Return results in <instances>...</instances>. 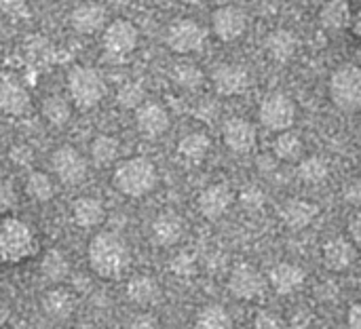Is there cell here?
Listing matches in <instances>:
<instances>
[{"label": "cell", "instance_id": "cell-1", "mask_svg": "<svg viewBox=\"0 0 361 329\" xmlns=\"http://www.w3.org/2000/svg\"><path fill=\"white\" fill-rule=\"evenodd\" d=\"M87 260L91 271L99 279L118 281L131 268V249L121 235L112 230H102L89 241Z\"/></svg>", "mask_w": 361, "mask_h": 329}, {"label": "cell", "instance_id": "cell-2", "mask_svg": "<svg viewBox=\"0 0 361 329\" xmlns=\"http://www.w3.org/2000/svg\"><path fill=\"white\" fill-rule=\"evenodd\" d=\"M157 182H159L157 167L146 156L125 159L114 167V173H112L114 188L129 199H142L150 194L157 188Z\"/></svg>", "mask_w": 361, "mask_h": 329}, {"label": "cell", "instance_id": "cell-3", "mask_svg": "<svg viewBox=\"0 0 361 329\" xmlns=\"http://www.w3.org/2000/svg\"><path fill=\"white\" fill-rule=\"evenodd\" d=\"M38 239L34 228L15 216H6L0 220V262L19 264L36 256Z\"/></svg>", "mask_w": 361, "mask_h": 329}, {"label": "cell", "instance_id": "cell-4", "mask_svg": "<svg viewBox=\"0 0 361 329\" xmlns=\"http://www.w3.org/2000/svg\"><path fill=\"white\" fill-rule=\"evenodd\" d=\"M68 93L78 110H91L104 99L106 82L95 68L74 66L68 72Z\"/></svg>", "mask_w": 361, "mask_h": 329}, {"label": "cell", "instance_id": "cell-5", "mask_svg": "<svg viewBox=\"0 0 361 329\" xmlns=\"http://www.w3.org/2000/svg\"><path fill=\"white\" fill-rule=\"evenodd\" d=\"M330 99L347 114L357 112L361 106V70L355 63L338 66L330 76Z\"/></svg>", "mask_w": 361, "mask_h": 329}, {"label": "cell", "instance_id": "cell-6", "mask_svg": "<svg viewBox=\"0 0 361 329\" xmlns=\"http://www.w3.org/2000/svg\"><path fill=\"white\" fill-rule=\"evenodd\" d=\"M137 40H140V32L129 19L110 21L102 36V49H104L106 61H110V63L125 61L135 51Z\"/></svg>", "mask_w": 361, "mask_h": 329}, {"label": "cell", "instance_id": "cell-7", "mask_svg": "<svg viewBox=\"0 0 361 329\" xmlns=\"http://www.w3.org/2000/svg\"><path fill=\"white\" fill-rule=\"evenodd\" d=\"M258 118H260V125L269 131H275V133L290 131V127L296 120V104L290 95L281 91H271L260 101Z\"/></svg>", "mask_w": 361, "mask_h": 329}, {"label": "cell", "instance_id": "cell-8", "mask_svg": "<svg viewBox=\"0 0 361 329\" xmlns=\"http://www.w3.org/2000/svg\"><path fill=\"white\" fill-rule=\"evenodd\" d=\"M205 38H207L205 27L195 19H186V17L171 21L165 32L167 46L178 55H190L201 51L205 46Z\"/></svg>", "mask_w": 361, "mask_h": 329}, {"label": "cell", "instance_id": "cell-9", "mask_svg": "<svg viewBox=\"0 0 361 329\" xmlns=\"http://www.w3.org/2000/svg\"><path fill=\"white\" fill-rule=\"evenodd\" d=\"M51 171L63 186H80L87 180V159L72 146H59L51 154Z\"/></svg>", "mask_w": 361, "mask_h": 329}, {"label": "cell", "instance_id": "cell-10", "mask_svg": "<svg viewBox=\"0 0 361 329\" xmlns=\"http://www.w3.org/2000/svg\"><path fill=\"white\" fill-rule=\"evenodd\" d=\"M267 277L252 264H237L228 277V292L243 302H254L267 294Z\"/></svg>", "mask_w": 361, "mask_h": 329}, {"label": "cell", "instance_id": "cell-11", "mask_svg": "<svg viewBox=\"0 0 361 329\" xmlns=\"http://www.w3.org/2000/svg\"><path fill=\"white\" fill-rule=\"evenodd\" d=\"M222 142L235 154H250L258 144V131L247 118L233 116L222 127Z\"/></svg>", "mask_w": 361, "mask_h": 329}, {"label": "cell", "instance_id": "cell-12", "mask_svg": "<svg viewBox=\"0 0 361 329\" xmlns=\"http://www.w3.org/2000/svg\"><path fill=\"white\" fill-rule=\"evenodd\" d=\"M212 30L222 42H235L247 30V15L235 4L220 6L212 15Z\"/></svg>", "mask_w": 361, "mask_h": 329}, {"label": "cell", "instance_id": "cell-13", "mask_svg": "<svg viewBox=\"0 0 361 329\" xmlns=\"http://www.w3.org/2000/svg\"><path fill=\"white\" fill-rule=\"evenodd\" d=\"M235 203V192L228 184L218 182L201 190L197 199V209L205 220H220Z\"/></svg>", "mask_w": 361, "mask_h": 329}, {"label": "cell", "instance_id": "cell-14", "mask_svg": "<svg viewBox=\"0 0 361 329\" xmlns=\"http://www.w3.org/2000/svg\"><path fill=\"white\" fill-rule=\"evenodd\" d=\"M212 82L220 95L235 97L250 89L252 78H250V72L239 63H220L212 72Z\"/></svg>", "mask_w": 361, "mask_h": 329}, {"label": "cell", "instance_id": "cell-15", "mask_svg": "<svg viewBox=\"0 0 361 329\" xmlns=\"http://www.w3.org/2000/svg\"><path fill=\"white\" fill-rule=\"evenodd\" d=\"M32 106L30 93L13 74H0V112L6 116H23Z\"/></svg>", "mask_w": 361, "mask_h": 329}, {"label": "cell", "instance_id": "cell-16", "mask_svg": "<svg viewBox=\"0 0 361 329\" xmlns=\"http://www.w3.org/2000/svg\"><path fill=\"white\" fill-rule=\"evenodd\" d=\"M135 129L148 139L161 137L169 129V114L157 101H144L135 108Z\"/></svg>", "mask_w": 361, "mask_h": 329}, {"label": "cell", "instance_id": "cell-17", "mask_svg": "<svg viewBox=\"0 0 361 329\" xmlns=\"http://www.w3.org/2000/svg\"><path fill=\"white\" fill-rule=\"evenodd\" d=\"M186 232V224L180 213L176 211H163L154 218L150 226V239L159 247H173L182 241Z\"/></svg>", "mask_w": 361, "mask_h": 329}, {"label": "cell", "instance_id": "cell-18", "mask_svg": "<svg viewBox=\"0 0 361 329\" xmlns=\"http://www.w3.org/2000/svg\"><path fill=\"white\" fill-rule=\"evenodd\" d=\"M106 19H108V13H106L104 4L93 2V0L76 4L72 8V13H70V25L78 34H95V32H99L106 25Z\"/></svg>", "mask_w": 361, "mask_h": 329}, {"label": "cell", "instance_id": "cell-19", "mask_svg": "<svg viewBox=\"0 0 361 329\" xmlns=\"http://www.w3.org/2000/svg\"><path fill=\"white\" fill-rule=\"evenodd\" d=\"M307 281V273L292 262H279L269 271L267 283L273 287L275 294L279 296H290L294 292H298Z\"/></svg>", "mask_w": 361, "mask_h": 329}, {"label": "cell", "instance_id": "cell-20", "mask_svg": "<svg viewBox=\"0 0 361 329\" xmlns=\"http://www.w3.org/2000/svg\"><path fill=\"white\" fill-rule=\"evenodd\" d=\"M357 262V245L345 237H334L324 245V264L332 273H345Z\"/></svg>", "mask_w": 361, "mask_h": 329}, {"label": "cell", "instance_id": "cell-21", "mask_svg": "<svg viewBox=\"0 0 361 329\" xmlns=\"http://www.w3.org/2000/svg\"><path fill=\"white\" fill-rule=\"evenodd\" d=\"M317 216H319V207L305 199H290L279 209V218L290 230H302L311 226Z\"/></svg>", "mask_w": 361, "mask_h": 329}, {"label": "cell", "instance_id": "cell-22", "mask_svg": "<svg viewBox=\"0 0 361 329\" xmlns=\"http://www.w3.org/2000/svg\"><path fill=\"white\" fill-rule=\"evenodd\" d=\"M264 49H267V55L273 61L288 63L298 51V36L294 32L286 30V27L273 30L264 38Z\"/></svg>", "mask_w": 361, "mask_h": 329}, {"label": "cell", "instance_id": "cell-23", "mask_svg": "<svg viewBox=\"0 0 361 329\" xmlns=\"http://www.w3.org/2000/svg\"><path fill=\"white\" fill-rule=\"evenodd\" d=\"M106 220V207L95 197H78L72 203V222L78 228H95Z\"/></svg>", "mask_w": 361, "mask_h": 329}, {"label": "cell", "instance_id": "cell-24", "mask_svg": "<svg viewBox=\"0 0 361 329\" xmlns=\"http://www.w3.org/2000/svg\"><path fill=\"white\" fill-rule=\"evenodd\" d=\"M74 306H76V298L66 287L55 285L42 296V311L53 321H66L74 313Z\"/></svg>", "mask_w": 361, "mask_h": 329}, {"label": "cell", "instance_id": "cell-25", "mask_svg": "<svg viewBox=\"0 0 361 329\" xmlns=\"http://www.w3.org/2000/svg\"><path fill=\"white\" fill-rule=\"evenodd\" d=\"M127 298L135 306H152L161 298V285L150 275H135L127 283Z\"/></svg>", "mask_w": 361, "mask_h": 329}, {"label": "cell", "instance_id": "cell-26", "mask_svg": "<svg viewBox=\"0 0 361 329\" xmlns=\"http://www.w3.org/2000/svg\"><path fill=\"white\" fill-rule=\"evenodd\" d=\"M353 11L349 0H328L319 11V21L330 32H341L351 25Z\"/></svg>", "mask_w": 361, "mask_h": 329}, {"label": "cell", "instance_id": "cell-27", "mask_svg": "<svg viewBox=\"0 0 361 329\" xmlns=\"http://www.w3.org/2000/svg\"><path fill=\"white\" fill-rule=\"evenodd\" d=\"M209 150H212V139L201 131L186 133L178 142V156L188 165H199L201 161H205Z\"/></svg>", "mask_w": 361, "mask_h": 329}, {"label": "cell", "instance_id": "cell-28", "mask_svg": "<svg viewBox=\"0 0 361 329\" xmlns=\"http://www.w3.org/2000/svg\"><path fill=\"white\" fill-rule=\"evenodd\" d=\"M273 154L275 161L283 163H298L305 154V144L298 133L294 131H281L277 139L273 142Z\"/></svg>", "mask_w": 361, "mask_h": 329}, {"label": "cell", "instance_id": "cell-29", "mask_svg": "<svg viewBox=\"0 0 361 329\" xmlns=\"http://www.w3.org/2000/svg\"><path fill=\"white\" fill-rule=\"evenodd\" d=\"M298 180L307 186H317V184H324L330 175V165L326 159L322 156H307V159H300L298 161Z\"/></svg>", "mask_w": 361, "mask_h": 329}, {"label": "cell", "instance_id": "cell-30", "mask_svg": "<svg viewBox=\"0 0 361 329\" xmlns=\"http://www.w3.org/2000/svg\"><path fill=\"white\" fill-rule=\"evenodd\" d=\"M40 273L49 283L59 285L70 275V262L59 249H49L40 260Z\"/></svg>", "mask_w": 361, "mask_h": 329}, {"label": "cell", "instance_id": "cell-31", "mask_svg": "<svg viewBox=\"0 0 361 329\" xmlns=\"http://www.w3.org/2000/svg\"><path fill=\"white\" fill-rule=\"evenodd\" d=\"M192 329H235L228 311L220 304H209L199 311Z\"/></svg>", "mask_w": 361, "mask_h": 329}, {"label": "cell", "instance_id": "cell-32", "mask_svg": "<svg viewBox=\"0 0 361 329\" xmlns=\"http://www.w3.org/2000/svg\"><path fill=\"white\" fill-rule=\"evenodd\" d=\"M118 150H121L118 139L112 137V135H104V133L97 135V137L91 142V148H89L91 161H93L97 167H108V165H112V163L116 161V156H118Z\"/></svg>", "mask_w": 361, "mask_h": 329}, {"label": "cell", "instance_id": "cell-33", "mask_svg": "<svg viewBox=\"0 0 361 329\" xmlns=\"http://www.w3.org/2000/svg\"><path fill=\"white\" fill-rule=\"evenodd\" d=\"M25 194L36 203H49L55 197V184L47 173L32 171L25 180Z\"/></svg>", "mask_w": 361, "mask_h": 329}, {"label": "cell", "instance_id": "cell-34", "mask_svg": "<svg viewBox=\"0 0 361 329\" xmlns=\"http://www.w3.org/2000/svg\"><path fill=\"white\" fill-rule=\"evenodd\" d=\"M171 80L186 91H195L205 82V74L201 72L199 66L190 61H180L171 68Z\"/></svg>", "mask_w": 361, "mask_h": 329}, {"label": "cell", "instance_id": "cell-35", "mask_svg": "<svg viewBox=\"0 0 361 329\" xmlns=\"http://www.w3.org/2000/svg\"><path fill=\"white\" fill-rule=\"evenodd\" d=\"M40 110H42L44 120L49 125H53V127H63L70 120V116H72V108H70V104L61 95H49V97H44Z\"/></svg>", "mask_w": 361, "mask_h": 329}, {"label": "cell", "instance_id": "cell-36", "mask_svg": "<svg viewBox=\"0 0 361 329\" xmlns=\"http://www.w3.org/2000/svg\"><path fill=\"white\" fill-rule=\"evenodd\" d=\"M116 101L121 108H129V110H135L137 106H142L146 101V91L142 85L137 82H125L118 93H116Z\"/></svg>", "mask_w": 361, "mask_h": 329}, {"label": "cell", "instance_id": "cell-37", "mask_svg": "<svg viewBox=\"0 0 361 329\" xmlns=\"http://www.w3.org/2000/svg\"><path fill=\"white\" fill-rule=\"evenodd\" d=\"M239 203L245 211H260L267 203V194L258 184H247L239 192Z\"/></svg>", "mask_w": 361, "mask_h": 329}, {"label": "cell", "instance_id": "cell-38", "mask_svg": "<svg viewBox=\"0 0 361 329\" xmlns=\"http://www.w3.org/2000/svg\"><path fill=\"white\" fill-rule=\"evenodd\" d=\"M19 194L8 180H0V213H8L17 207Z\"/></svg>", "mask_w": 361, "mask_h": 329}, {"label": "cell", "instance_id": "cell-39", "mask_svg": "<svg viewBox=\"0 0 361 329\" xmlns=\"http://www.w3.org/2000/svg\"><path fill=\"white\" fill-rule=\"evenodd\" d=\"M252 329H286V325L279 315H275L271 311H260L254 319Z\"/></svg>", "mask_w": 361, "mask_h": 329}, {"label": "cell", "instance_id": "cell-40", "mask_svg": "<svg viewBox=\"0 0 361 329\" xmlns=\"http://www.w3.org/2000/svg\"><path fill=\"white\" fill-rule=\"evenodd\" d=\"M27 11V0H0V15L17 19L25 15Z\"/></svg>", "mask_w": 361, "mask_h": 329}, {"label": "cell", "instance_id": "cell-41", "mask_svg": "<svg viewBox=\"0 0 361 329\" xmlns=\"http://www.w3.org/2000/svg\"><path fill=\"white\" fill-rule=\"evenodd\" d=\"M343 199L351 205H360L361 201V182L360 180H351L345 184L343 188Z\"/></svg>", "mask_w": 361, "mask_h": 329}, {"label": "cell", "instance_id": "cell-42", "mask_svg": "<svg viewBox=\"0 0 361 329\" xmlns=\"http://www.w3.org/2000/svg\"><path fill=\"white\" fill-rule=\"evenodd\" d=\"M129 329H159V321L150 313H140V315L133 317Z\"/></svg>", "mask_w": 361, "mask_h": 329}, {"label": "cell", "instance_id": "cell-43", "mask_svg": "<svg viewBox=\"0 0 361 329\" xmlns=\"http://www.w3.org/2000/svg\"><path fill=\"white\" fill-rule=\"evenodd\" d=\"M11 161H13L15 165L25 167V165L32 163V150H30L27 146H15V148L11 150Z\"/></svg>", "mask_w": 361, "mask_h": 329}, {"label": "cell", "instance_id": "cell-44", "mask_svg": "<svg viewBox=\"0 0 361 329\" xmlns=\"http://www.w3.org/2000/svg\"><path fill=\"white\" fill-rule=\"evenodd\" d=\"M349 241L353 243V245H361V213L360 211H355L353 216H351V220H349Z\"/></svg>", "mask_w": 361, "mask_h": 329}, {"label": "cell", "instance_id": "cell-45", "mask_svg": "<svg viewBox=\"0 0 361 329\" xmlns=\"http://www.w3.org/2000/svg\"><path fill=\"white\" fill-rule=\"evenodd\" d=\"M347 328L361 329V304L360 302H353V304L349 306V313H347Z\"/></svg>", "mask_w": 361, "mask_h": 329}, {"label": "cell", "instance_id": "cell-46", "mask_svg": "<svg viewBox=\"0 0 361 329\" xmlns=\"http://www.w3.org/2000/svg\"><path fill=\"white\" fill-rule=\"evenodd\" d=\"M8 315H11V313H8V306L0 302V328L8 321Z\"/></svg>", "mask_w": 361, "mask_h": 329}, {"label": "cell", "instance_id": "cell-47", "mask_svg": "<svg viewBox=\"0 0 361 329\" xmlns=\"http://www.w3.org/2000/svg\"><path fill=\"white\" fill-rule=\"evenodd\" d=\"M180 2H184V4H199V2H203V0H180Z\"/></svg>", "mask_w": 361, "mask_h": 329}, {"label": "cell", "instance_id": "cell-48", "mask_svg": "<svg viewBox=\"0 0 361 329\" xmlns=\"http://www.w3.org/2000/svg\"><path fill=\"white\" fill-rule=\"evenodd\" d=\"M0 150H2V144H0Z\"/></svg>", "mask_w": 361, "mask_h": 329}]
</instances>
